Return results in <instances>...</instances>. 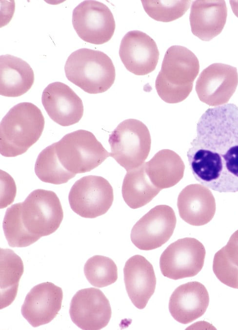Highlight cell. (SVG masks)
Instances as JSON below:
<instances>
[{
    "mask_svg": "<svg viewBox=\"0 0 238 330\" xmlns=\"http://www.w3.org/2000/svg\"><path fill=\"white\" fill-rule=\"evenodd\" d=\"M54 144L60 164L75 175L91 171L110 156L95 136L84 130L67 133Z\"/></svg>",
    "mask_w": 238,
    "mask_h": 330,
    "instance_id": "cell-6",
    "label": "cell"
},
{
    "mask_svg": "<svg viewBox=\"0 0 238 330\" xmlns=\"http://www.w3.org/2000/svg\"><path fill=\"white\" fill-rule=\"evenodd\" d=\"M238 82L237 68L230 65L213 64L200 73L196 83L200 100L209 105H220L226 102Z\"/></svg>",
    "mask_w": 238,
    "mask_h": 330,
    "instance_id": "cell-15",
    "label": "cell"
},
{
    "mask_svg": "<svg viewBox=\"0 0 238 330\" xmlns=\"http://www.w3.org/2000/svg\"><path fill=\"white\" fill-rule=\"evenodd\" d=\"M23 272L21 258L11 249L0 248V309L8 306L15 300Z\"/></svg>",
    "mask_w": 238,
    "mask_h": 330,
    "instance_id": "cell-23",
    "label": "cell"
},
{
    "mask_svg": "<svg viewBox=\"0 0 238 330\" xmlns=\"http://www.w3.org/2000/svg\"><path fill=\"white\" fill-rule=\"evenodd\" d=\"M110 156L126 171L142 165L151 149L149 130L141 121L128 119L119 124L109 135Z\"/></svg>",
    "mask_w": 238,
    "mask_h": 330,
    "instance_id": "cell-7",
    "label": "cell"
},
{
    "mask_svg": "<svg viewBox=\"0 0 238 330\" xmlns=\"http://www.w3.org/2000/svg\"><path fill=\"white\" fill-rule=\"evenodd\" d=\"M84 272L88 282L97 287L108 286L118 279V269L115 262L101 255L89 258L84 264Z\"/></svg>",
    "mask_w": 238,
    "mask_h": 330,
    "instance_id": "cell-26",
    "label": "cell"
},
{
    "mask_svg": "<svg viewBox=\"0 0 238 330\" xmlns=\"http://www.w3.org/2000/svg\"><path fill=\"white\" fill-rule=\"evenodd\" d=\"M41 101L50 118L62 126L75 124L82 117L81 99L63 83L56 82L49 84L43 91Z\"/></svg>",
    "mask_w": 238,
    "mask_h": 330,
    "instance_id": "cell-14",
    "label": "cell"
},
{
    "mask_svg": "<svg viewBox=\"0 0 238 330\" xmlns=\"http://www.w3.org/2000/svg\"><path fill=\"white\" fill-rule=\"evenodd\" d=\"M34 81L29 65L21 59L6 54L0 56V94L18 97L27 92Z\"/></svg>",
    "mask_w": 238,
    "mask_h": 330,
    "instance_id": "cell-20",
    "label": "cell"
},
{
    "mask_svg": "<svg viewBox=\"0 0 238 330\" xmlns=\"http://www.w3.org/2000/svg\"><path fill=\"white\" fill-rule=\"evenodd\" d=\"M160 190L151 182L144 163L137 168L127 171L121 192L127 205L131 208L137 209L151 201Z\"/></svg>",
    "mask_w": 238,
    "mask_h": 330,
    "instance_id": "cell-22",
    "label": "cell"
},
{
    "mask_svg": "<svg viewBox=\"0 0 238 330\" xmlns=\"http://www.w3.org/2000/svg\"><path fill=\"white\" fill-rule=\"evenodd\" d=\"M64 70L68 80L90 94L107 90L115 80V68L104 52L82 48L67 58Z\"/></svg>",
    "mask_w": 238,
    "mask_h": 330,
    "instance_id": "cell-5",
    "label": "cell"
},
{
    "mask_svg": "<svg viewBox=\"0 0 238 330\" xmlns=\"http://www.w3.org/2000/svg\"><path fill=\"white\" fill-rule=\"evenodd\" d=\"M187 156L195 179L219 193L238 192V107L207 109L198 120Z\"/></svg>",
    "mask_w": 238,
    "mask_h": 330,
    "instance_id": "cell-1",
    "label": "cell"
},
{
    "mask_svg": "<svg viewBox=\"0 0 238 330\" xmlns=\"http://www.w3.org/2000/svg\"><path fill=\"white\" fill-rule=\"evenodd\" d=\"M205 256L204 247L197 240L179 239L161 254L159 260L161 273L173 280L194 276L202 268Z\"/></svg>",
    "mask_w": 238,
    "mask_h": 330,
    "instance_id": "cell-10",
    "label": "cell"
},
{
    "mask_svg": "<svg viewBox=\"0 0 238 330\" xmlns=\"http://www.w3.org/2000/svg\"><path fill=\"white\" fill-rule=\"evenodd\" d=\"M44 118L40 109L29 102L12 107L0 124V153L5 157L22 154L41 136Z\"/></svg>",
    "mask_w": 238,
    "mask_h": 330,
    "instance_id": "cell-4",
    "label": "cell"
},
{
    "mask_svg": "<svg viewBox=\"0 0 238 330\" xmlns=\"http://www.w3.org/2000/svg\"><path fill=\"white\" fill-rule=\"evenodd\" d=\"M227 8L224 0H195L189 17L193 34L209 41L222 31L226 23Z\"/></svg>",
    "mask_w": 238,
    "mask_h": 330,
    "instance_id": "cell-19",
    "label": "cell"
},
{
    "mask_svg": "<svg viewBox=\"0 0 238 330\" xmlns=\"http://www.w3.org/2000/svg\"><path fill=\"white\" fill-rule=\"evenodd\" d=\"M72 24L79 38L95 44L109 41L116 27L110 9L96 0H84L77 6L73 11Z\"/></svg>",
    "mask_w": 238,
    "mask_h": 330,
    "instance_id": "cell-9",
    "label": "cell"
},
{
    "mask_svg": "<svg viewBox=\"0 0 238 330\" xmlns=\"http://www.w3.org/2000/svg\"><path fill=\"white\" fill-rule=\"evenodd\" d=\"M199 69L198 60L191 50L181 45L170 47L156 80L158 95L170 104L184 100L192 89Z\"/></svg>",
    "mask_w": 238,
    "mask_h": 330,
    "instance_id": "cell-3",
    "label": "cell"
},
{
    "mask_svg": "<svg viewBox=\"0 0 238 330\" xmlns=\"http://www.w3.org/2000/svg\"><path fill=\"white\" fill-rule=\"evenodd\" d=\"M63 217L61 203L55 193L35 190L23 202L6 210L3 221L4 235L10 246L26 247L55 232Z\"/></svg>",
    "mask_w": 238,
    "mask_h": 330,
    "instance_id": "cell-2",
    "label": "cell"
},
{
    "mask_svg": "<svg viewBox=\"0 0 238 330\" xmlns=\"http://www.w3.org/2000/svg\"><path fill=\"white\" fill-rule=\"evenodd\" d=\"M123 273L126 291L131 302L138 308H144L156 288L153 265L142 256L136 255L126 261Z\"/></svg>",
    "mask_w": 238,
    "mask_h": 330,
    "instance_id": "cell-18",
    "label": "cell"
},
{
    "mask_svg": "<svg viewBox=\"0 0 238 330\" xmlns=\"http://www.w3.org/2000/svg\"></svg>",
    "mask_w": 238,
    "mask_h": 330,
    "instance_id": "cell-32",
    "label": "cell"
},
{
    "mask_svg": "<svg viewBox=\"0 0 238 330\" xmlns=\"http://www.w3.org/2000/svg\"><path fill=\"white\" fill-rule=\"evenodd\" d=\"M144 10L157 21L169 22L182 17L188 9L190 0H141Z\"/></svg>",
    "mask_w": 238,
    "mask_h": 330,
    "instance_id": "cell-27",
    "label": "cell"
},
{
    "mask_svg": "<svg viewBox=\"0 0 238 330\" xmlns=\"http://www.w3.org/2000/svg\"><path fill=\"white\" fill-rule=\"evenodd\" d=\"M200 185H190L179 193L177 201L179 214L185 221L193 225H201L207 220L202 212V199Z\"/></svg>",
    "mask_w": 238,
    "mask_h": 330,
    "instance_id": "cell-25",
    "label": "cell"
},
{
    "mask_svg": "<svg viewBox=\"0 0 238 330\" xmlns=\"http://www.w3.org/2000/svg\"><path fill=\"white\" fill-rule=\"evenodd\" d=\"M119 55L126 68L137 75H144L154 71L159 58L155 41L139 30L130 31L124 36Z\"/></svg>",
    "mask_w": 238,
    "mask_h": 330,
    "instance_id": "cell-13",
    "label": "cell"
},
{
    "mask_svg": "<svg viewBox=\"0 0 238 330\" xmlns=\"http://www.w3.org/2000/svg\"><path fill=\"white\" fill-rule=\"evenodd\" d=\"M35 172L42 181L54 184L66 183L76 176L60 164L56 155L54 143L40 153L35 163Z\"/></svg>",
    "mask_w": 238,
    "mask_h": 330,
    "instance_id": "cell-24",
    "label": "cell"
},
{
    "mask_svg": "<svg viewBox=\"0 0 238 330\" xmlns=\"http://www.w3.org/2000/svg\"><path fill=\"white\" fill-rule=\"evenodd\" d=\"M72 321L82 330H100L111 317L109 302L99 289L90 287L79 290L71 300L69 310Z\"/></svg>",
    "mask_w": 238,
    "mask_h": 330,
    "instance_id": "cell-12",
    "label": "cell"
},
{
    "mask_svg": "<svg viewBox=\"0 0 238 330\" xmlns=\"http://www.w3.org/2000/svg\"><path fill=\"white\" fill-rule=\"evenodd\" d=\"M227 254L228 259L238 267V231L234 234L228 244Z\"/></svg>",
    "mask_w": 238,
    "mask_h": 330,
    "instance_id": "cell-30",
    "label": "cell"
},
{
    "mask_svg": "<svg viewBox=\"0 0 238 330\" xmlns=\"http://www.w3.org/2000/svg\"><path fill=\"white\" fill-rule=\"evenodd\" d=\"M144 166L151 182L161 190L177 184L182 178L185 168L181 157L169 149L159 151Z\"/></svg>",
    "mask_w": 238,
    "mask_h": 330,
    "instance_id": "cell-21",
    "label": "cell"
},
{
    "mask_svg": "<svg viewBox=\"0 0 238 330\" xmlns=\"http://www.w3.org/2000/svg\"><path fill=\"white\" fill-rule=\"evenodd\" d=\"M0 208L12 203L16 194V186L13 178L7 173L0 170Z\"/></svg>",
    "mask_w": 238,
    "mask_h": 330,
    "instance_id": "cell-29",
    "label": "cell"
},
{
    "mask_svg": "<svg viewBox=\"0 0 238 330\" xmlns=\"http://www.w3.org/2000/svg\"><path fill=\"white\" fill-rule=\"evenodd\" d=\"M209 303L207 289L199 282L182 284L173 291L169 302V310L178 322L187 324L201 317Z\"/></svg>",
    "mask_w": 238,
    "mask_h": 330,
    "instance_id": "cell-17",
    "label": "cell"
},
{
    "mask_svg": "<svg viewBox=\"0 0 238 330\" xmlns=\"http://www.w3.org/2000/svg\"><path fill=\"white\" fill-rule=\"evenodd\" d=\"M213 270L221 283L229 287L238 288V267L228 259L222 249L214 257Z\"/></svg>",
    "mask_w": 238,
    "mask_h": 330,
    "instance_id": "cell-28",
    "label": "cell"
},
{
    "mask_svg": "<svg viewBox=\"0 0 238 330\" xmlns=\"http://www.w3.org/2000/svg\"><path fill=\"white\" fill-rule=\"evenodd\" d=\"M61 288L50 282L34 286L27 294L21 307L24 318L33 327L51 322L61 306Z\"/></svg>",
    "mask_w": 238,
    "mask_h": 330,
    "instance_id": "cell-16",
    "label": "cell"
},
{
    "mask_svg": "<svg viewBox=\"0 0 238 330\" xmlns=\"http://www.w3.org/2000/svg\"><path fill=\"white\" fill-rule=\"evenodd\" d=\"M68 199L72 210L85 218H95L106 213L113 199V189L103 177L87 176L72 186Z\"/></svg>",
    "mask_w": 238,
    "mask_h": 330,
    "instance_id": "cell-8",
    "label": "cell"
},
{
    "mask_svg": "<svg viewBox=\"0 0 238 330\" xmlns=\"http://www.w3.org/2000/svg\"><path fill=\"white\" fill-rule=\"evenodd\" d=\"M234 14L238 18V0H230Z\"/></svg>",
    "mask_w": 238,
    "mask_h": 330,
    "instance_id": "cell-31",
    "label": "cell"
},
{
    "mask_svg": "<svg viewBox=\"0 0 238 330\" xmlns=\"http://www.w3.org/2000/svg\"><path fill=\"white\" fill-rule=\"evenodd\" d=\"M176 222L172 207L167 205L156 206L134 225L131 232V241L140 250L159 248L171 238Z\"/></svg>",
    "mask_w": 238,
    "mask_h": 330,
    "instance_id": "cell-11",
    "label": "cell"
}]
</instances>
